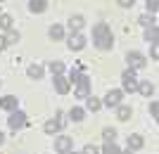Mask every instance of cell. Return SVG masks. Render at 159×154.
Returning a JSON list of instances; mask_svg holds the SVG:
<instances>
[{"instance_id": "21", "label": "cell", "mask_w": 159, "mask_h": 154, "mask_svg": "<svg viewBox=\"0 0 159 154\" xmlns=\"http://www.w3.org/2000/svg\"><path fill=\"white\" fill-rule=\"evenodd\" d=\"M86 100H88V109H90V112H98V109L102 107V102H100V100H95V97H90V95H88Z\"/></svg>"}, {"instance_id": "10", "label": "cell", "mask_w": 159, "mask_h": 154, "mask_svg": "<svg viewBox=\"0 0 159 154\" xmlns=\"http://www.w3.org/2000/svg\"><path fill=\"white\" fill-rule=\"evenodd\" d=\"M69 47H71V50H83V47H86V38L81 33H74L71 40H69Z\"/></svg>"}, {"instance_id": "6", "label": "cell", "mask_w": 159, "mask_h": 154, "mask_svg": "<svg viewBox=\"0 0 159 154\" xmlns=\"http://www.w3.org/2000/svg\"><path fill=\"white\" fill-rule=\"evenodd\" d=\"M121 90H109V93H107V97H105V104L107 107H119L121 104Z\"/></svg>"}, {"instance_id": "35", "label": "cell", "mask_w": 159, "mask_h": 154, "mask_svg": "<svg viewBox=\"0 0 159 154\" xmlns=\"http://www.w3.org/2000/svg\"><path fill=\"white\" fill-rule=\"evenodd\" d=\"M0 145H2V133H0Z\"/></svg>"}, {"instance_id": "16", "label": "cell", "mask_w": 159, "mask_h": 154, "mask_svg": "<svg viewBox=\"0 0 159 154\" xmlns=\"http://www.w3.org/2000/svg\"><path fill=\"white\" fill-rule=\"evenodd\" d=\"M138 90H140V93H143V95H145V97H150V95L154 93V86H152V83H147V81H145V83H138Z\"/></svg>"}, {"instance_id": "3", "label": "cell", "mask_w": 159, "mask_h": 154, "mask_svg": "<svg viewBox=\"0 0 159 154\" xmlns=\"http://www.w3.org/2000/svg\"><path fill=\"white\" fill-rule=\"evenodd\" d=\"M121 81H124V90H128V93H133V90H138V78H135V71H133V69L124 71Z\"/></svg>"}, {"instance_id": "11", "label": "cell", "mask_w": 159, "mask_h": 154, "mask_svg": "<svg viewBox=\"0 0 159 154\" xmlns=\"http://www.w3.org/2000/svg\"><path fill=\"white\" fill-rule=\"evenodd\" d=\"M60 128H62V121H60V119H50V121H45V133H48V135H55Z\"/></svg>"}, {"instance_id": "14", "label": "cell", "mask_w": 159, "mask_h": 154, "mask_svg": "<svg viewBox=\"0 0 159 154\" xmlns=\"http://www.w3.org/2000/svg\"><path fill=\"white\" fill-rule=\"evenodd\" d=\"M45 7H48V0H31L29 10L31 12H45Z\"/></svg>"}, {"instance_id": "13", "label": "cell", "mask_w": 159, "mask_h": 154, "mask_svg": "<svg viewBox=\"0 0 159 154\" xmlns=\"http://www.w3.org/2000/svg\"><path fill=\"white\" fill-rule=\"evenodd\" d=\"M143 145H145V140L140 135H128V149H140Z\"/></svg>"}, {"instance_id": "4", "label": "cell", "mask_w": 159, "mask_h": 154, "mask_svg": "<svg viewBox=\"0 0 159 154\" xmlns=\"http://www.w3.org/2000/svg\"><path fill=\"white\" fill-rule=\"evenodd\" d=\"M7 123H10V128H12V130H19V128L26 126V114H24V112H12V116H10V121H7Z\"/></svg>"}, {"instance_id": "24", "label": "cell", "mask_w": 159, "mask_h": 154, "mask_svg": "<svg viewBox=\"0 0 159 154\" xmlns=\"http://www.w3.org/2000/svg\"><path fill=\"white\" fill-rule=\"evenodd\" d=\"M145 40H150V43H157V26H150V29H147Z\"/></svg>"}, {"instance_id": "2", "label": "cell", "mask_w": 159, "mask_h": 154, "mask_svg": "<svg viewBox=\"0 0 159 154\" xmlns=\"http://www.w3.org/2000/svg\"><path fill=\"white\" fill-rule=\"evenodd\" d=\"M76 81V97H88V90H90V81L86 74H74L71 76Z\"/></svg>"}, {"instance_id": "17", "label": "cell", "mask_w": 159, "mask_h": 154, "mask_svg": "<svg viewBox=\"0 0 159 154\" xmlns=\"http://www.w3.org/2000/svg\"><path fill=\"white\" fill-rule=\"evenodd\" d=\"M62 36H64V29H62L60 24H55V26H50V38H52V40H60Z\"/></svg>"}, {"instance_id": "28", "label": "cell", "mask_w": 159, "mask_h": 154, "mask_svg": "<svg viewBox=\"0 0 159 154\" xmlns=\"http://www.w3.org/2000/svg\"><path fill=\"white\" fill-rule=\"evenodd\" d=\"M83 154H100V152H98L95 145H86V147H83Z\"/></svg>"}, {"instance_id": "25", "label": "cell", "mask_w": 159, "mask_h": 154, "mask_svg": "<svg viewBox=\"0 0 159 154\" xmlns=\"http://www.w3.org/2000/svg\"><path fill=\"white\" fill-rule=\"evenodd\" d=\"M7 45H10V43H17V40H19V33H17V31H12V29H10V33H7Z\"/></svg>"}, {"instance_id": "19", "label": "cell", "mask_w": 159, "mask_h": 154, "mask_svg": "<svg viewBox=\"0 0 159 154\" xmlns=\"http://www.w3.org/2000/svg\"><path fill=\"white\" fill-rule=\"evenodd\" d=\"M0 29H5V31L12 29V17L10 14H0Z\"/></svg>"}, {"instance_id": "22", "label": "cell", "mask_w": 159, "mask_h": 154, "mask_svg": "<svg viewBox=\"0 0 159 154\" xmlns=\"http://www.w3.org/2000/svg\"><path fill=\"white\" fill-rule=\"evenodd\" d=\"M102 138H105V142H114L116 130H114V128H105V130H102Z\"/></svg>"}, {"instance_id": "1", "label": "cell", "mask_w": 159, "mask_h": 154, "mask_svg": "<svg viewBox=\"0 0 159 154\" xmlns=\"http://www.w3.org/2000/svg\"><path fill=\"white\" fill-rule=\"evenodd\" d=\"M93 40H95V45H98L100 50H109L112 43H114L109 26H107V24H98V26L93 29Z\"/></svg>"}, {"instance_id": "7", "label": "cell", "mask_w": 159, "mask_h": 154, "mask_svg": "<svg viewBox=\"0 0 159 154\" xmlns=\"http://www.w3.org/2000/svg\"><path fill=\"white\" fill-rule=\"evenodd\" d=\"M128 64H131V69H143L147 62L140 52H128Z\"/></svg>"}, {"instance_id": "5", "label": "cell", "mask_w": 159, "mask_h": 154, "mask_svg": "<svg viewBox=\"0 0 159 154\" xmlns=\"http://www.w3.org/2000/svg\"><path fill=\"white\" fill-rule=\"evenodd\" d=\"M71 138H69V135H60V138H57V140H55V149H57V152L60 154H66V152H71Z\"/></svg>"}, {"instance_id": "27", "label": "cell", "mask_w": 159, "mask_h": 154, "mask_svg": "<svg viewBox=\"0 0 159 154\" xmlns=\"http://www.w3.org/2000/svg\"><path fill=\"white\" fill-rule=\"evenodd\" d=\"M140 24H143V26H157V24H154V19H150V17H140Z\"/></svg>"}, {"instance_id": "15", "label": "cell", "mask_w": 159, "mask_h": 154, "mask_svg": "<svg viewBox=\"0 0 159 154\" xmlns=\"http://www.w3.org/2000/svg\"><path fill=\"white\" fill-rule=\"evenodd\" d=\"M26 74L31 76V78H43V67H38V64H31V67L26 69Z\"/></svg>"}, {"instance_id": "31", "label": "cell", "mask_w": 159, "mask_h": 154, "mask_svg": "<svg viewBox=\"0 0 159 154\" xmlns=\"http://www.w3.org/2000/svg\"><path fill=\"white\" fill-rule=\"evenodd\" d=\"M133 2H135V0H119L121 7H133Z\"/></svg>"}, {"instance_id": "29", "label": "cell", "mask_w": 159, "mask_h": 154, "mask_svg": "<svg viewBox=\"0 0 159 154\" xmlns=\"http://www.w3.org/2000/svg\"><path fill=\"white\" fill-rule=\"evenodd\" d=\"M157 2H159V0H147V10H150V12H157Z\"/></svg>"}, {"instance_id": "26", "label": "cell", "mask_w": 159, "mask_h": 154, "mask_svg": "<svg viewBox=\"0 0 159 154\" xmlns=\"http://www.w3.org/2000/svg\"><path fill=\"white\" fill-rule=\"evenodd\" d=\"M71 119L74 121H81V119H83V109H79V107L71 109Z\"/></svg>"}, {"instance_id": "8", "label": "cell", "mask_w": 159, "mask_h": 154, "mask_svg": "<svg viewBox=\"0 0 159 154\" xmlns=\"http://www.w3.org/2000/svg\"><path fill=\"white\" fill-rule=\"evenodd\" d=\"M55 88H57V93L60 95H66L69 93V78H64L62 74L55 76Z\"/></svg>"}, {"instance_id": "20", "label": "cell", "mask_w": 159, "mask_h": 154, "mask_svg": "<svg viewBox=\"0 0 159 154\" xmlns=\"http://www.w3.org/2000/svg\"><path fill=\"white\" fill-rule=\"evenodd\" d=\"M48 69L57 76V74H62V71H64V64H62V62H50V64H48Z\"/></svg>"}, {"instance_id": "37", "label": "cell", "mask_w": 159, "mask_h": 154, "mask_svg": "<svg viewBox=\"0 0 159 154\" xmlns=\"http://www.w3.org/2000/svg\"><path fill=\"white\" fill-rule=\"evenodd\" d=\"M0 2H2V0H0Z\"/></svg>"}, {"instance_id": "23", "label": "cell", "mask_w": 159, "mask_h": 154, "mask_svg": "<svg viewBox=\"0 0 159 154\" xmlns=\"http://www.w3.org/2000/svg\"><path fill=\"white\" fill-rule=\"evenodd\" d=\"M105 154H121V149L114 145V142H105V149H102Z\"/></svg>"}, {"instance_id": "36", "label": "cell", "mask_w": 159, "mask_h": 154, "mask_svg": "<svg viewBox=\"0 0 159 154\" xmlns=\"http://www.w3.org/2000/svg\"><path fill=\"white\" fill-rule=\"evenodd\" d=\"M66 154H76V152H66Z\"/></svg>"}, {"instance_id": "33", "label": "cell", "mask_w": 159, "mask_h": 154, "mask_svg": "<svg viewBox=\"0 0 159 154\" xmlns=\"http://www.w3.org/2000/svg\"><path fill=\"white\" fill-rule=\"evenodd\" d=\"M5 47H7V40L2 38V36H0V50H5Z\"/></svg>"}, {"instance_id": "30", "label": "cell", "mask_w": 159, "mask_h": 154, "mask_svg": "<svg viewBox=\"0 0 159 154\" xmlns=\"http://www.w3.org/2000/svg\"><path fill=\"white\" fill-rule=\"evenodd\" d=\"M150 114L157 119V114H159V104H157V102H152V104H150Z\"/></svg>"}, {"instance_id": "12", "label": "cell", "mask_w": 159, "mask_h": 154, "mask_svg": "<svg viewBox=\"0 0 159 154\" xmlns=\"http://www.w3.org/2000/svg\"><path fill=\"white\" fill-rule=\"evenodd\" d=\"M131 114H133L131 107H126V104H119V109H116V119H119V121H128V119H131Z\"/></svg>"}, {"instance_id": "9", "label": "cell", "mask_w": 159, "mask_h": 154, "mask_svg": "<svg viewBox=\"0 0 159 154\" xmlns=\"http://www.w3.org/2000/svg\"><path fill=\"white\" fill-rule=\"evenodd\" d=\"M0 109H7V112H12V109H17V97H14V95H7V97H0Z\"/></svg>"}, {"instance_id": "32", "label": "cell", "mask_w": 159, "mask_h": 154, "mask_svg": "<svg viewBox=\"0 0 159 154\" xmlns=\"http://www.w3.org/2000/svg\"><path fill=\"white\" fill-rule=\"evenodd\" d=\"M157 55H159V50H157V43H152V57L157 59Z\"/></svg>"}, {"instance_id": "18", "label": "cell", "mask_w": 159, "mask_h": 154, "mask_svg": "<svg viewBox=\"0 0 159 154\" xmlns=\"http://www.w3.org/2000/svg\"><path fill=\"white\" fill-rule=\"evenodd\" d=\"M69 26H71V31H79V29L83 26V17H81V14L71 17V19H69Z\"/></svg>"}, {"instance_id": "34", "label": "cell", "mask_w": 159, "mask_h": 154, "mask_svg": "<svg viewBox=\"0 0 159 154\" xmlns=\"http://www.w3.org/2000/svg\"><path fill=\"white\" fill-rule=\"evenodd\" d=\"M121 154H133V149H126V152H121Z\"/></svg>"}]
</instances>
